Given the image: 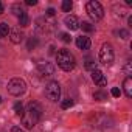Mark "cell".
<instances>
[{
	"instance_id": "1",
	"label": "cell",
	"mask_w": 132,
	"mask_h": 132,
	"mask_svg": "<svg viewBox=\"0 0 132 132\" xmlns=\"http://www.w3.org/2000/svg\"><path fill=\"white\" fill-rule=\"evenodd\" d=\"M40 113H42V107L37 103H30L28 107H27V110L22 115V124H23V127L33 129L37 124V121L40 118Z\"/></svg>"
},
{
	"instance_id": "2",
	"label": "cell",
	"mask_w": 132,
	"mask_h": 132,
	"mask_svg": "<svg viewBox=\"0 0 132 132\" xmlns=\"http://www.w3.org/2000/svg\"><path fill=\"white\" fill-rule=\"evenodd\" d=\"M56 62H57V65L64 72H72L75 69V64H76L75 62V56L69 50H65V48H62V50H59L56 53Z\"/></svg>"
},
{
	"instance_id": "3",
	"label": "cell",
	"mask_w": 132,
	"mask_h": 132,
	"mask_svg": "<svg viewBox=\"0 0 132 132\" xmlns=\"http://www.w3.org/2000/svg\"><path fill=\"white\" fill-rule=\"evenodd\" d=\"M86 11H87V14L90 16V19L95 20V22H98V20H101V19L104 17V10H103L101 3H100V2H95V0L87 2Z\"/></svg>"
},
{
	"instance_id": "4",
	"label": "cell",
	"mask_w": 132,
	"mask_h": 132,
	"mask_svg": "<svg viewBox=\"0 0 132 132\" xmlns=\"http://www.w3.org/2000/svg\"><path fill=\"white\" fill-rule=\"evenodd\" d=\"M27 90V84L23 79L20 78H13L10 82H8V92L13 95V96H20L23 95Z\"/></svg>"
},
{
	"instance_id": "5",
	"label": "cell",
	"mask_w": 132,
	"mask_h": 132,
	"mask_svg": "<svg viewBox=\"0 0 132 132\" xmlns=\"http://www.w3.org/2000/svg\"><path fill=\"white\" fill-rule=\"evenodd\" d=\"M113 59H115V54H113V48L112 45L109 44H104L100 50V62L107 65V67H110V65L113 64Z\"/></svg>"
},
{
	"instance_id": "6",
	"label": "cell",
	"mask_w": 132,
	"mask_h": 132,
	"mask_svg": "<svg viewBox=\"0 0 132 132\" xmlns=\"http://www.w3.org/2000/svg\"><path fill=\"white\" fill-rule=\"evenodd\" d=\"M45 96H47L50 101H57L59 96H61V86H59L56 81L48 82L47 87H45Z\"/></svg>"
},
{
	"instance_id": "7",
	"label": "cell",
	"mask_w": 132,
	"mask_h": 132,
	"mask_svg": "<svg viewBox=\"0 0 132 132\" xmlns=\"http://www.w3.org/2000/svg\"><path fill=\"white\" fill-rule=\"evenodd\" d=\"M37 73L45 78V76H51L54 73V67H53V64L51 62H40L37 65Z\"/></svg>"
},
{
	"instance_id": "8",
	"label": "cell",
	"mask_w": 132,
	"mask_h": 132,
	"mask_svg": "<svg viewBox=\"0 0 132 132\" xmlns=\"http://www.w3.org/2000/svg\"><path fill=\"white\" fill-rule=\"evenodd\" d=\"M64 23H65V27H67L70 31H76V30L79 28V20H78V17H76V16H73V14L65 16Z\"/></svg>"
},
{
	"instance_id": "9",
	"label": "cell",
	"mask_w": 132,
	"mask_h": 132,
	"mask_svg": "<svg viewBox=\"0 0 132 132\" xmlns=\"http://www.w3.org/2000/svg\"><path fill=\"white\" fill-rule=\"evenodd\" d=\"M92 79H93V82H95L96 86H100V87H104V86L107 84V79H106L104 73H103L101 70H98V69L92 72Z\"/></svg>"
},
{
	"instance_id": "10",
	"label": "cell",
	"mask_w": 132,
	"mask_h": 132,
	"mask_svg": "<svg viewBox=\"0 0 132 132\" xmlns=\"http://www.w3.org/2000/svg\"><path fill=\"white\" fill-rule=\"evenodd\" d=\"M10 39L13 44H20L23 40V33L19 30V28H14V30H10Z\"/></svg>"
},
{
	"instance_id": "11",
	"label": "cell",
	"mask_w": 132,
	"mask_h": 132,
	"mask_svg": "<svg viewBox=\"0 0 132 132\" xmlns=\"http://www.w3.org/2000/svg\"><path fill=\"white\" fill-rule=\"evenodd\" d=\"M76 47L79 50H89L90 48V39L87 36H79L76 37Z\"/></svg>"
},
{
	"instance_id": "12",
	"label": "cell",
	"mask_w": 132,
	"mask_h": 132,
	"mask_svg": "<svg viewBox=\"0 0 132 132\" xmlns=\"http://www.w3.org/2000/svg\"><path fill=\"white\" fill-rule=\"evenodd\" d=\"M123 87H124L126 96H127V98H132V79H130V78H126V79H124Z\"/></svg>"
},
{
	"instance_id": "13",
	"label": "cell",
	"mask_w": 132,
	"mask_h": 132,
	"mask_svg": "<svg viewBox=\"0 0 132 132\" xmlns=\"http://www.w3.org/2000/svg\"><path fill=\"white\" fill-rule=\"evenodd\" d=\"M8 34H10V27H8V23L2 22V23H0V39L6 37Z\"/></svg>"
},
{
	"instance_id": "14",
	"label": "cell",
	"mask_w": 132,
	"mask_h": 132,
	"mask_svg": "<svg viewBox=\"0 0 132 132\" xmlns=\"http://www.w3.org/2000/svg\"><path fill=\"white\" fill-rule=\"evenodd\" d=\"M19 25H20L22 28H25V27L30 25V16H28L27 13H23V14L19 17Z\"/></svg>"
},
{
	"instance_id": "15",
	"label": "cell",
	"mask_w": 132,
	"mask_h": 132,
	"mask_svg": "<svg viewBox=\"0 0 132 132\" xmlns=\"http://www.w3.org/2000/svg\"><path fill=\"white\" fill-rule=\"evenodd\" d=\"M84 67H86L87 70H92V72H93V70H96V62H95L92 57H87V59H86V64H84Z\"/></svg>"
},
{
	"instance_id": "16",
	"label": "cell",
	"mask_w": 132,
	"mask_h": 132,
	"mask_svg": "<svg viewBox=\"0 0 132 132\" xmlns=\"http://www.w3.org/2000/svg\"><path fill=\"white\" fill-rule=\"evenodd\" d=\"M79 28H82V31H86V33H93V31H95V27H93L92 23H89V22L79 23Z\"/></svg>"
},
{
	"instance_id": "17",
	"label": "cell",
	"mask_w": 132,
	"mask_h": 132,
	"mask_svg": "<svg viewBox=\"0 0 132 132\" xmlns=\"http://www.w3.org/2000/svg\"><path fill=\"white\" fill-rule=\"evenodd\" d=\"M72 8H73V3L70 2V0H64V2H62V11L70 13V11H72Z\"/></svg>"
},
{
	"instance_id": "18",
	"label": "cell",
	"mask_w": 132,
	"mask_h": 132,
	"mask_svg": "<svg viewBox=\"0 0 132 132\" xmlns=\"http://www.w3.org/2000/svg\"><path fill=\"white\" fill-rule=\"evenodd\" d=\"M93 100H96V101H104V100H107V95H106L104 92L98 90V92L93 93Z\"/></svg>"
},
{
	"instance_id": "19",
	"label": "cell",
	"mask_w": 132,
	"mask_h": 132,
	"mask_svg": "<svg viewBox=\"0 0 132 132\" xmlns=\"http://www.w3.org/2000/svg\"><path fill=\"white\" fill-rule=\"evenodd\" d=\"M37 37H30V40H28V44H27V47H28V50H33V48H36L37 47Z\"/></svg>"
},
{
	"instance_id": "20",
	"label": "cell",
	"mask_w": 132,
	"mask_h": 132,
	"mask_svg": "<svg viewBox=\"0 0 132 132\" xmlns=\"http://www.w3.org/2000/svg\"><path fill=\"white\" fill-rule=\"evenodd\" d=\"M72 106H73V100H70V98L64 100V101L61 103V107H62V109H69V107H72Z\"/></svg>"
},
{
	"instance_id": "21",
	"label": "cell",
	"mask_w": 132,
	"mask_h": 132,
	"mask_svg": "<svg viewBox=\"0 0 132 132\" xmlns=\"http://www.w3.org/2000/svg\"><path fill=\"white\" fill-rule=\"evenodd\" d=\"M14 110H16V113L19 117H22L23 115V106H22V103H16L14 104Z\"/></svg>"
},
{
	"instance_id": "22",
	"label": "cell",
	"mask_w": 132,
	"mask_h": 132,
	"mask_svg": "<svg viewBox=\"0 0 132 132\" xmlns=\"http://www.w3.org/2000/svg\"><path fill=\"white\" fill-rule=\"evenodd\" d=\"M13 13H14V14L17 16V17H20V16H22V14H23L25 11H23V10H22V8L19 6V5H14V6H13Z\"/></svg>"
},
{
	"instance_id": "23",
	"label": "cell",
	"mask_w": 132,
	"mask_h": 132,
	"mask_svg": "<svg viewBox=\"0 0 132 132\" xmlns=\"http://www.w3.org/2000/svg\"><path fill=\"white\" fill-rule=\"evenodd\" d=\"M59 37H61V40H62V42H65V44H69V42L72 40L70 34H67V33H61V34H59Z\"/></svg>"
},
{
	"instance_id": "24",
	"label": "cell",
	"mask_w": 132,
	"mask_h": 132,
	"mask_svg": "<svg viewBox=\"0 0 132 132\" xmlns=\"http://www.w3.org/2000/svg\"><path fill=\"white\" fill-rule=\"evenodd\" d=\"M130 64H132V62H130V61H127V62H126V65H124V73L127 75V78H129V75H132V69H130Z\"/></svg>"
},
{
	"instance_id": "25",
	"label": "cell",
	"mask_w": 132,
	"mask_h": 132,
	"mask_svg": "<svg viewBox=\"0 0 132 132\" xmlns=\"http://www.w3.org/2000/svg\"><path fill=\"white\" fill-rule=\"evenodd\" d=\"M110 95H112V96H113V98H118V96H120V95H121V90H120V89H118V87H113V89H112V90H110Z\"/></svg>"
},
{
	"instance_id": "26",
	"label": "cell",
	"mask_w": 132,
	"mask_h": 132,
	"mask_svg": "<svg viewBox=\"0 0 132 132\" xmlns=\"http://www.w3.org/2000/svg\"><path fill=\"white\" fill-rule=\"evenodd\" d=\"M118 33V36H121V39H127L129 37V33L126 31V30H120V31H117Z\"/></svg>"
},
{
	"instance_id": "27",
	"label": "cell",
	"mask_w": 132,
	"mask_h": 132,
	"mask_svg": "<svg viewBox=\"0 0 132 132\" xmlns=\"http://www.w3.org/2000/svg\"><path fill=\"white\" fill-rule=\"evenodd\" d=\"M27 5L34 6V5H37V0H27Z\"/></svg>"
},
{
	"instance_id": "28",
	"label": "cell",
	"mask_w": 132,
	"mask_h": 132,
	"mask_svg": "<svg viewBox=\"0 0 132 132\" xmlns=\"http://www.w3.org/2000/svg\"><path fill=\"white\" fill-rule=\"evenodd\" d=\"M47 14H48V16H54V14H56V11H54L53 8H48V10H47Z\"/></svg>"
},
{
	"instance_id": "29",
	"label": "cell",
	"mask_w": 132,
	"mask_h": 132,
	"mask_svg": "<svg viewBox=\"0 0 132 132\" xmlns=\"http://www.w3.org/2000/svg\"><path fill=\"white\" fill-rule=\"evenodd\" d=\"M11 132H25V130H22V129H20L19 126H14V127L11 129Z\"/></svg>"
},
{
	"instance_id": "30",
	"label": "cell",
	"mask_w": 132,
	"mask_h": 132,
	"mask_svg": "<svg viewBox=\"0 0 132 132\" xmlns=\"http://www.w3.org/2000/svg\"><path fill=\"white\" fill-rule=\"evenodd\" d=\"M3 11H5V8H3V5H2V2H0V14H3Z\"/></svg>"
},
{
	"instance_id": "31",
	"label": "cell",
	"mask_w": 132,
	"mask_h": 132,
	"mask_svg": "<svg viewBox=\"0 0 132 132\" xmlns=\"http://www.w3.org/2000/svg\"><path fill=\"white\" fill-rule=\"evenodd\" d=\"M0 101H2V98H0Z\"/></svg>"
}]
</instances>
